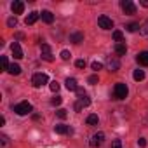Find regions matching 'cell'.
Listing matches in <instances>:
<instances>
[{
	"label": "cell",
	"instance_id": "cell-28",
	"mask_svg": "<svg viewBox=\"0 0 148 148\" xmlns=\"http://www.w3.org/2000/svg\"><path fill=\"white\" fill-rule=\"evenodd\" d=\"M56 115H58L59 119H66V117H68V113H66V110H63V108H59V110L56 112Z\"/></svg>",
	"mask_w": 148,
	"mask_h": 148
},
{
	"label": "cell",
	"instance_id": "cell-18",
	"mask_svg": "<svg viewBox=\"0 0 148 148\" xmlns=\"http://www.w3.org/2000/svg\"><path fill=\"white\" fill-rule=\"evenodd\" d=\"M115 52H117L119 56H124V54L127 52V47H125V44H122V42H120V44H117V45H115Z\"/></svg>",
	"mask_w": 148,
	"mask_h": 148
},
{
	"label": "cell",
	"instance_id": "cell-5",
	"mask_svg": "<svg viewBox=\"0 0 148 148\" xmlns=\"http://www.w3.org/2000/svg\"><path fill=\"white\" fill-rule=\"evenodd\" d=\"M120 7H122V11H124L125 14H129V16L136 14V5L131 2V0H122V2H120Z\"/></svg>",
	"mask_w": 148,
	"mask_h": 148
},
{
	"label": "cell",
	"instance_id": "cell-34",
	"mask_svg": "<svg viewBox=\"0 0 148 148\" xmlns=\"http://www.w3.org/2000/svg\"><path fill=\"white\" fill-rule=\"evenodd\" d=\"M98 80H99V79H98V75H91V77H89V84H92V86H94V84H98Z\"/></svg>",
	"mask_w": 148,
	"mask_h": 148
},
{
	"label": "cell",
	"instance_id": "cell-27",
	"mask_svg": "<svg viewBox=\"0 0 148 148\" xmlns=\"http://www.w3.org/2000/svg\"><path fill=\"white\" fill-rule=\"evenodd\" d=\"M61 101H63V99H61V96H56V98H52V99H51V105H52V106H58V105H61Z\"/></svg>",
	"mask_w": 148,
	"mask_h": 148
},
{
	"label": "cell",
	"instance_id": "cell-33",
	"mask_svg": "<svg viewBox=\"0 0 148 148\" xmlns=\"http://www.w3.org/2000/svg\"><path fill=\"white\" fill-rule=\"evenodd\" d=\"M75 66H77V68H86V61H84V59H77V61H75Z\"/></svg>",
	"mask_w": 148,
	"mask_h": 148
},
{
	"label": "cell",
	"instance_id": "cell-35",
	"mask_svg": "<svg viewBox=\"0 0 148 148\" xmlns=\"http://www.w3.org/2000/svg\"><path fill=\"white\" fill-rule=\"evenodd\" d=\"M112 148H122V141H120V139H115V141L112 143Z\"/></svg>",
	"mask_w": 148,
	"mask_h": 148
},
{
	"label": "cell",
	"instance_id": "cell-36",
	"mask_svg": "<svg viewBox=\"0 0 148 148\" xmlns=\"http://www.w3.org/2000/svg\"><path fill=\"white\" fill-rule=\"evenodd\" d=\"M47 52H51V47L47 44H42V54H47Z\"/></svg>",
	"mask_w": 148,
	"mask_h": 148
},
{
	"label": "cell",
	"instance_id": "cell-12",
	"mask_svg": "<svg viewBox=\"0 0 148 148\" xmlns=\"http://www.w3.org/2000/svg\"><path fill=\"white\" fill-rule=\"evenodd\" d=\"M70 42H73V44H80V42H84V33H80V32L71 33V35H70Z\"/></svg>",
	"mask_w": 148,
	"mask_h": 148
},
{
	"label": "cell",
	"instance_id": "cell-4",
	"mask_svg": "<svg viewBox=\"0 0 148 148\" xmlns=\"http://www.w3.org/2000/svg\"><path fill=\"white\" fill-rule=\"evenodd\" d=\"M12 110H14L18 115H26V113H30L33 108H32V105H30L28 101H23V103H19V105L12 106Z\"/></svg>",
	"mask_w": 148,
	"mask_h": 148
},
{
	"label": "cell",
	"instance_id": "cell-20",
	"mask_svg": "<svg viewBox=\"0 0 148 148\" xmlns=\"http://www.w3.org/2000/svg\"><path fill=\"white\" fill-rule=\"evenodd\" d=\"M86 122H87V125H98V122H99V119H98V115H89Z\"/></svg>",
	"mask_w": 148,
	"mask_h": 148
},
{
	"label": "cell",
	"instance_id": "cell-32",
	"mask_svg": "<svg viewBox=\"0 0 148 148\" xmlns=\"http://www.w3.org/2000/svg\"><path fill=\"white\" fill-rule=\"evenodd\" d=\"M91 66H92V70H94V71H98V70H101V68H103V64H101L99 61H94Z\"/></svg>",
	"mask_w": 148,
	"mask_h": 148
},
{
	"label": "cell",
	"instance_id": "cell-19",
	"mask_svg": "<svg viewBox=\"0 0 148 148\" xmlns=\"http://www.w3.org/2000/svg\"><path fill=\"white\" fill-rule=\"evenodd\" d=\"M132 77H134V80H136V82H141V80L145 79V71H143V70H136Z\"/></svg>",
	"mask_w": 148,
	"mask_h": 148
},
{
	"label": "cell",
	"instance_id": "cell-16",
	"mask_svg": "<svg viewBox=\"0 0 148 148\" xmlns=\"http://www.w3.org/2000/svg\"><path fill=\"white\" fill-rule=\"evenodd\" d=\"M9 73H11V75H19V73H21V66L19 64H16V63H12L11 66H9V70H7Z\"/></svg>",
	"mask_w": 148,
	"mask_h": 148
},
{
	"label": "cell",
	"instance_id": "cell-9",
	"mask_svg": "<svg viewBox=\"0 0 148 148\" xmlns=\"http://www.w3.org/2000/svg\"><path fill=\"white\" fill-rule=\"evenodd\" d=\"M136 61L141 64V66H148V51H143L136 56Z\"/></svg>",
	"mask_w": 148,
	"mask_h": 148
},
{
	"label": "cell",
	"instance_id": "cell-2",
	"mask_svg": "<svg viewBox=\"0 0 148 148\" xmlns=\"http://www.w3.org/2000/svg\"><path fill=\"white\" fill-rule=\"evenodd\" d=\"M127 92H129L127 86L122 84V82H119V84H115V89H113V99H125Z\"/></svg>",
	"mask_w": 148,
	"mask_h": 148
},
{
	"label": "cell",
	"instance_id": "cell-25",
	"mask_svg": "<svg viewBox=\"0 0 148 148\" xmlns=\"http://www.w3.org/2000/svg\"><path fill=\"white\" fill-rule=\"evenodd\" d=\"M49 89H51L52 92H58V91H59V84H58L56 80H52V82L49 84Z\"/></svg>",
	"mask_w": 148,
	"mask_h": 148
},
{
	"label": "cell",
	"instance_id": "cell-14",
	"mask_svg": "<svg viewBox=\"0 0 148 148\" xmlns=\"http://www.w3.org/2000/svg\"><path fill=\"white\" fill-rule=\"evenodd\" d=\"M64 84H66V89H68V91H77V89H79V86H77V80H75V79H66V82H64Z\"/></svg>",
	"mask_w": 148,
	"mask_h": 148
},
{
	"label": "cell",
	"instance_id": "cell-30",
	"mask_svg": "<svg viewBox=\"0 0 148 148\" xmlns=\"http://www.w3.org/2000/svg\"><path fill=\"white\" fill-rule=\"evenodd\" d=\"M70 56H71V54H70V51H66V49H64V51H61V59L68 61V59H70Z\"/></svg>",
	"mask_w": 148,
	"mask_h": 148
},
{
	"label": "cell",
	"instance_id": "cell-29",
	"mask_svg": "<svg viewBox=\"0 0 148 148\" xmlns=\"http://www.w3.org/2000/svg\"><path fill=\"white\" fill-rule=\"evenodd\" d=\"M7 25H9L11 28H14V26H18V19H16V18H9V19H7Z\"/></svg>",
	"mask_w": 148,
	"mask_h": 148
},
{
	"label": "cell",
	"instance_id": "cell-38",
	"mask_svg": "<svg viewBox=\"0 0 148 148\" xmlns=\"http://www.w3.org/2000/svg\"><path fill=\"white\" fill-rule=\"evenodd\" d=\"M141 5L143 7H148V0H141Z\"/></svg>",
	"mask_w": 148,
	"mask_h": 148
},
{
	"label": "cell",
	"instance_id": "cell-26",
	"mask_svg": "<svg viewBox=\"0 0 148 148\" xmlns=\"http://www.w3.org/2000/svg\"><path fill=\"white\" fill-rule=\"evenodd\" d=\"M125 28H127V32H136V30L139 28V25H138V23H129Z\"/></svg>",
	"mask_w": 148,
	"mask_h": 148
},
{
	"label": "cell",
	"instance_id": "cell-21",
	"mask_svg": "<svg viewBox=\"0 0 148 148\" xmlns=\"http://www.w3.org/2000/svg\"><path fill=\"white\" fill-rule=\"evenodd\" d=\"M122 38H124V33H122L120 30H115V32H113V40H117V42L120 44V42H122Z\"/></svg>",
	"mask_w": 148,
	"mask_h": 148
},
{
	"label": "cell",
	"instance_id": "cell-15",
	"mask_svg": "<svg viewBox=\"0 0 148 148\" xmlns=\"http://www.w3.org/2000/svg\"><path fill=\"white\" fill-rule=\"evenodd\" d=\"M40 18V14L38 12H30L28 14V18H26V25H33V23H37V19Z\"/></svg>",
	"mask_w": 148,
	"mask_h": 148
},
{
	"label": "cell",
	"instance_id": "cell-6",
	"mask_svg": "<svg viewBox=\"0 0 148 148\" xmlns=\"http://www.w3.org/2000/svg\"><path fill=\"white\" fill-rule=\"evenodd\" d=\"M98 25H99V28H103V30H112V28H113V21H112L108 16H99V18H98Z\"/></svg>",
	"mask_w": 148,
	"mask_h": 148
},
{
	"label": "cell",
	"instance_id": "cell-22",
	"mask_svg": "<svg viewBox=\"0 0 148 148\" xmlns=\"http://www.w3.org/2000/svg\"><path fill=\"white\" fill-rule=\"evenodd\" d=\"M0 64H2V70H5V71H7V70H9V66H11L5 56H2V58H0Z\"/></svg>",
	"mask_w": 148,
	"mask_h": 148
},
{
	"label": "cell",
	"instance_id": "cell-23",
	"mask_svg": "<svg viewBox=\"0 0 148 148\" xmlns=\"http://www.w3.org/2000/svg\"><path fill=\"white\" fill-rule=\"evenodd\" d=\"M139 33H141V35H148V19L139 26Z\"/></svg>",
	"mask_w": 148,
	"mask_h": 148
},
{
	"label": "cell",
	"instance_id": "cell-31",
	"mask_svg": "<svg viewBox=\"0 0 148 148\" xmlns=\"http://www.w3.org/2000/svg\"><path fill=\"white\" fill-rule=\"evenodd\" d=\"M42 59H45V61H49V63H52V61H54V56H52L51 52H47V54H42Z\"/></svg>",
	"mask_w": 148,
	"mask_h": 148
},
{
	"label": "cell",
	"instance_id": "cell-11",
	"mask_svg": "<svg viewBox=\"0 0 148 148\" xmlns=\"http://www.w3.org/2000/svg\"><path fill=\"white\" fill-rule=\"evenodd\" d=\"M11 51H12V54H14V58H16V59H21V58H23V51H21V45H19L18 42H14V44H12Z\"/></svg>",
	"mask_w": 148,
	"mask_h": 148
},
{
	"label": "cell",
	"instance_id": "cell-24",
	"mask_svg": "<svg viewBox=\"0 0 148 148\" xmlns=\"http://www.w3.org/2000/svg\"><path fill=\"white\" fill-rule=\"evenodd\" d=\"M0 143H2V148H7L9 146V138L5 134H2V136H0Z\"/></svg>",
	"mask_w": 148,
	"mask_h": 148
},
{
	"label": "cell",
	"instance_id": "cell-10",
	"mask_svg": "<svg viewBox=\"0 0 148 148\" xmlns=\"http://www.w3.org/2000/svg\"><path fill=\"white\" fill-rule=\"evenodd\" d=\"M11 9H12V12H14V14H23V11H25V4H23V2H19V0H16V2H12Z\"/></svg>",
	"mask_w": 148,
	"mask_h": 148
},
{
	"label": "cell",
	"instance_id": "cell-37",
	"mask_svg": "<svg viewBox=\"0 0 148 148\" xmlns=\"http://www.w3.org/2000/svg\"><path fill=\"white\" fill-rule=\"evenodd\" d=\"M138 145H139L141 148H145V146H146V139H145V138H139V139H138Z\"/></svg>",
	"mask_w": 148,
	"mask_h": 148
},
{
	"label": "cell",
	"instance_id": "cell-8",
	"mask_svg": "<svg viewBox=\"0 0 148 148\" xmlns=\"http://www.w3.org/2000/svg\"><path fill=\"white\" fill-rule=\"evenodd\" d=\"M103 141H105V134H103V132H98V134H94V136L91 138L89 145H91L92 148H98V146L103 145Z\"/></svg>",
	"mask_w": 148,
	"mask_h": 148
},
{
	"label": "cell",
	"instance_id": "cell-13",
	"mask_svg": "<svg viewBox=\"0 0 148 148\" xmlns=\"http://www.w3.org/2000/svg\"><path fill=\"white\" fill-rule=\"evenodd\" d=\"M54 131H56L58 134H71V132H73L71 127H68V125H56Z\"/></svg>",
	"mask_w": 148,
	"mask_h": 148
},
{
	"label": "cell",
	"instance_id": "cell-3",
	"mask_svg": "<svg viewBox=\"0 0 148 148\" xmlns=\"http://www.w3.org/2000/svg\"><path fill=\"white\" fill-rule=\"evenodd\" d=\"M47 82H49V77L45 75V73H35L33 79H32V84H33L35 87H42V86H45Z\"/></svg>",
	"mask_w": 148,
	"mask_h": 148
},
{
	"label": "cell",
	"instance_id": "cell-17",
	"mask_svg": "<svg viewBox=\"0 0 148 148\" xmlns=\"http://www.w3.org/2000/svg\"><path fill=\"white\" fill-rule=\"evenodd\" d=\"M42 19L51 25V23L54 21V16H52V12H49V11H42Z\"/></svg>",
	"mask_w": 148,
	"mask_h": 148
},
{
	"label": "cell",
	"instance_id": "cell-1",
	"mask_svg": "<svg viewBox=\"0 0 148 148\" xmlns=\"http://www.w3.org/2000/svg\"><path fill=\"white\" fill-rule=\"evenodd\" d=\"M77 94H79V101L75 103V110H77V112H80L84 106H89V105H91V99H89L87 92H86L82 87H79V89H77Z\"/></svg>",
	"mask_w": 148,
	"mask_h": 148
},
{
	"label": "cell",
	"instance_id": "cell-7",
	"mask_svg": "<svg viewBox=\"0 0 148 148\" xmlns=\"http://www.w3.org/2000/svg\"><path fill=\"white\" fill-rule=\"evenodd\" d=\"M106 68H108V71H117L119 68H120V61L117 59V58H106Z\"/></svg>",
	"mask_w": 148,
	"mask_h": 148
}]
</instances>
